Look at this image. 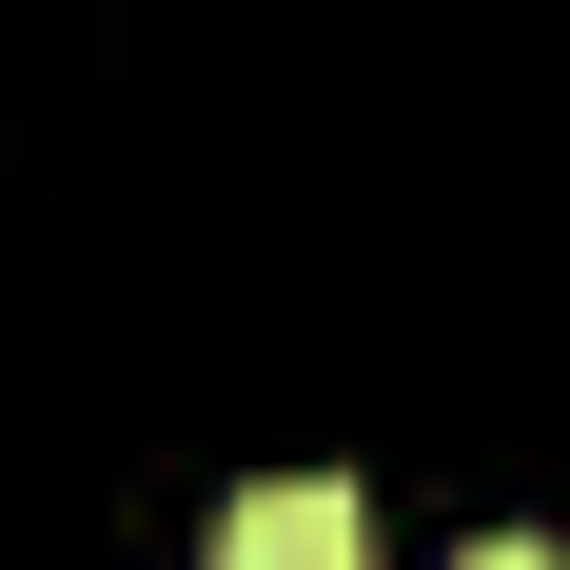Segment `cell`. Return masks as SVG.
Masks as SVG:
<instances>
[{
  "label": "cell",
  "mask_w": 570,
  "mask_h": 570,
  "mask_svg": "<svg viewBox=\"0 0 570 570\" xmlns=\"http://www.w3.org/2000/svg\"><path fill=\"white\" fill-rule=\"evenodd\" d=\"M217 570H374V512H354L335 472H256L217 512Z\"/></svg>",
  "instance_id": "1"
},
{
  "label": "cell",
  "mask_w": 570,
  "mask_h": 570,
  "mask_svg": "<svg viewBox=\"0 0 570 570\" xmlns=\"http://www.w3.org/2000/svg\"><path fill=\"white\" fill-rule=\"evenodd\" d=\"M453 570H570V551H551V531H492V551H453Z\"/></svg>",
  "instance_id": "2"
}]
</instances>
